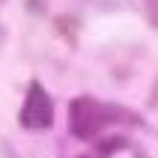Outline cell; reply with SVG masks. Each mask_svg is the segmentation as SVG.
<instances>
[{"instance_id":"1","label":"cell","mask_w":158,"mask_h":158,"mask_svg":"<svg viewBox=\"0 0 158 158\" xmlns=\"http://www.w3.org/2000/svg\"><path fill=\"white\" fill-rule=\"evenodd\" d=\"M116 116H128L119 107L102 105L98 98L93 96H78L69 105V131L78 137V140H93L105 131V125H110Z\"/></svg>"},{"instance_id":"2","label":"cell","mask_w":158,"mask_h":158,"mask_svg":"<svg viewBox=\"0 0 158 158\" xmlns=\"http://www.w3.org/2000/svg\"><path fill=\"white\" fill-rule=\"evenodd\" d=\"M18 119H21V128H30V131H45L54 125V98L48 96V89L39 81L27 87V98Z\"/></svg>"},{"instance_id":"3","label":"cell","mask_w":158,"mask_h":158,"mask_svg":"<svg viewBox=\"0 0 158 158\" xmlns=\"http://www.w3.org/2000/svg\"><path fill=\"white\" fill-rule=\"evenodd\" d=\"M125 146H128V140H123V137H110V140H105V146L98 143V152H102V158H107V155H114V152L125 149Z\"/></svg>"},{"instance_id":"4","label":"cell","mask_w":158,"mask_h":158,"mask_svg":"<svg viewBox=\"0 0 158 158\" xmlns=\"http://www.w3.org/2000/svg\"><path fill=\"white\" fill-rule=\"evenodd\" d=\"M134 158H146V155H140V152H137V155H134Z\"/></svg>"},{"instance_id":"5","label":"cell","mask_w":158,"mask_h":158,"mask_svg":"<svg viewBox=\"0 0 158 158\" xmlns=\"http://www.w3.org/2000/svg\"><path fill=\"white\" fill-rule=\"evenodd\" d=\"M78 158H89V155H78Z\"/></svg>"}]
</instances>
